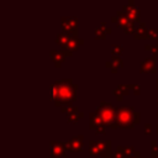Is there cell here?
Masks as SVG:
<instances>
[{
    "label": "cell",
    "mask_w": 158,
    "mask_h": 158,
    "mask_svg": "<svg viewBox=\"0 0 158 158\" xmlns=\"http://www.w3.org/2000/svg\"><path fill=\"white\" fill-rule=\"evenodd\" d=\"M78 85L72 81L69 78H63L54 81L51 85V98L56 106L60 109L62 112H67V110L72 106Z\"/></svg>",
    "instance_id": "cell-1"
},
{
    "label": "cell",
    "mask_w": 158,
    "mask_h": 158,
    "mask_svg": "<svg viewBox=\"0 0 158 158\" xmlns=\"http://www.w3.org/2000/svg\"><path fill=\"white\" fill-rule=\"evenodd\" d=\"M139 122V114L133 110V107H118L116 112V122L114 128H133L136 123Z\"/></svg>",
    "instance_id": "cell-2"
},
{
    "label": "cell",
    "mask_w": 158,
    "mask_h": 158,
    "mask_svg": "<svg viewBox=\"0 0 158 158\" xmlns=\"http://www.w3.org/2000/svg\"><path fill=\"white\" fill-rule=\"evenodd\" d=\"M96 110L99 111L104 125L114 128L115 122H116V112H117V109L114 107L110 102L100 101V104H99V106H98Z\"/></svg>",
    "instance_id": "cell-3"
},
{
    "label": "cell",
    "mask_w": 158,
    "mask_h": 158,
    "mask_svg": "<svg viewBox=\"0 0 158 158\" xmlns=\"http://www.w3.org/2000/svg\"><path fill=\"white\" fill-rule=\"evenodd\" d=\"M89 153L91 156H101L102 158L112 154L111 141H90L89 142Z\"/></svg>",
    "instance_id": "cell-4"
},
{
    "label": "cell",
    "mask_w": 158,
    "mask_h": 158,
    "mask_svg": "<svg viewBox=\"0 0 158 158\" xmlns=\"http://www.w3.org/2000/svg\"><path fill=\"white\" fill-rule=\"evenodd\" d=\"M89 126H90V128H93L98 133H105L106 126L104 125V122L101 120V116H100L98 110L90 112V115H89Z\"/></svg>",
    "instance_id": "cell-5"
},
{
    "label": "cell",
    "mask_w": 158,
    "mask_h": 158,
    "mask_svg": "<svg viewBox=\"0 0 158 158\" xmlns=\"http://www.w3.org/2000/svg\"><path fill=\"white\" fill-rule=\"evenodd\" d=\"M51 146V158H60L64 157L65 153V142L59 139H52L49 142Z\"/></svg>",
    "instance_id": "cell-6"
},
{
    "label": "cell",
    "mask_w": 158,
    "mask_h": 158,
    "mask_svg": "<svg viewBox=\"0 0 158 158\" xmlns=\"http://www.w3.org/2000/svg\"><path fill=\"white\" fill-rule=\"evenodd\" d=\"M60 25L63 27V31L74 33L77 32V28H78V19L75 16H62Z\"/></svg>",
    "instance_id": "cell-7"
},
{
    "label": "cell",
    "mask_w": 158,
    "mask_h": 158,
    "mask_svg": "<svg viewBox=\"0 0 158 158\" xmlns=\"http://www.w3.org/2000/svg\"><path fill=\"white\" fill-rule=\"evenodd\" d=\"M83 141H84L83 135L73 136L69 141L65 142V148L70 152H80L83 149Z\"/></svg>",
    "instance_id": "cell-8"
},
{
    "label": "cell",
    "mask_w": 158,
    "mask_h": 158,
    "mask_svg": "<svg viewBox=\"0 0 158 158\" xmlns=\"http://www.w3.org/2000/svg\"><path fill=\"white\" fill-rule=\"evenodd\" d=\"M72 54H73V53H70V52H68V51H63V49H60V51L51 49V51H49L51 59H52V62L54 63V65H56V67H60V65H62V63L64 62L65 57L72 56Z\"/></svg>",
    "instance_id": "cell-9"
},
{
    "label": "cell",
    "mask_w": 158,
    "mask_h": 158,
    "mask_svg": "<svg viewBox=\"0 0 158 158\" xmlns=\"http://www.w3.org/2000/svg\"><path fill=\"white\" fill-rule=\"evenodd\" d=\"M122 11L127 15V17H128L132 22L138 20V15H139V12H138V7L135 5L133 1H130L127 5H125Z\"/></svg>",
    "instance_id": "cell-10"
},
{
    "label": "cell",
    "mask_w": 158,
    "mask_h": 158,
    "mask_svg": "<svg viewBox=\"0 0 158 158\" xmlns=\"http://www.w3.org/2000/svg\"><path fill=\"white\" fill-rule=\"evenodd\" d=\"M141 72L143 73H154L156 72V57H148L141 63Z\"/></svg>",
    "instance_id": "cell-11"
},
{
    "label": "cell",
    "mask_w": 158,
    "mask_h": 158,
    "mask_svg": "<svg viewBox=\"0 0 158 158\" xmlns=\"http://www.w3.org/2000/svg\"><path fill=\"white\" fill-rule=\"evenodd\" d=\"M67 121L68 122H77L79 118H81L84 116V114L81 111H79V109L77 106H70L68 110H67Z\"/></svg>",
    "instance_id": "cell-12"
},
{
    "label": "cell",
    "mask_w": 158,
    "mask_h": 158,
    "mask_svg": "<svg viewBox=\"0 0 158 158\" xmlns=\"http://www.w3.org/2000/svg\"><path fill=\"white\" fill-rule=\"evenodd\" d=\"M74 33H75V32H74ZM70 37H72V33L65 32V31H62V32H59V33L57 35V37H56V42L64 49V48L67 47V44H68Z\"/></svg>",
    "instance_id": "cell-13"
},
{
    "label": "cell",
    "mask_w": 158,
    "mask_h": 158,
    "mask_svg": "<svg viewBox=\"0 0 158 158\" xmlns=\"http://www.w3.org/2000/svg\"><path fill=\"white\" fill-rule=\"evenodd\" d=\"M110 32H111V28L106 26V22H101V23L99 25V27L95 28L94 35H95L96 38H104V37H105L107 33H110Z\"/></svg>",
    "instance_id": "cell-14"
},
{
    "label": "cell",
    "mask_w": 158,
    "mask_h": 158,
    "mask_svg": "<svg viewBox=\"0 0 158 158\" xmlns=\"http://www.w3.org/2000/svg\"><path fill=\"white\" fill-rule=\"evenodd\" d=\"M130 89H131V84H130V85H123V84H121V85H118V86L112 91V94L117 98V100H122V98L128 94Z\"/></svg>",
    "instance_id": "cell-15"
},
{
    "label": "cell",
    "mask_w": 158,
    "mask_h": 158,
    "mask_svg": "<svg viewBox=\"0 0 158 158\" xmlns=\"http://www.w3.org/2000/svg\"><path fill=\"white\" fill-rule=\"evenodd\" d=\"M121 65H122V59H121L118 56H112L111 60H107V62H106V67L110 68L111 72H114V73L117 72L118 67H121Z\"/></svg>",
    "instance_id": "cell-16"
},
{
    "label": "cell",
    "mask_w": 158,
    "mask_h": 158,
    "mask_svg": "<svg viewBox=\"0 0 158 158\" xmlns=\"http://www.w3.org/2000/svg\"><path fill=\"white\" fill-rule=\"evenodd\" d=\"M147 33H148V30L146 28V23H144V22H141V23H139V26L136 28V32H135V37H136V38L147 37Z\"/></svg>",
    "instance_id": "cell-17"
},
{
    "label": "cell",
    "mask_w": 158,
    "mask_h": 158,
    "mask_svg": "<svg viewBox=\"0 0 158 158\" xmlns=\"http://www.w3.org/2000/svg\"><path fill=\"white\" fill-rule=\"evenodd\" d=\"M111 52H112V56H118L122 53V46L121 44H112L111 46Z\"/></svg>",
    "instance_id": "cell-18"
},
{
    "label": "cell",
    "mask_w": 158,
    "mask_h": 158,
    "mask_svg": "<svg viewBox=\"0 0 158 158\" xmlns=\"http://www.w3.org/2000/svg\"><path fill=\"white\" fill-rule=\"evenodd\" d=\"M114 158H126L125 157V147H117L115 153H114Z\"/></svg>",
    "instance_id": "cell-19"
},
{
    "label": "cell",
    "mask_w": 158,
    "mask_h": 158,
    "mask_svg": "<svg viewBox=\"0 0 158 158\" xmlns=\"http://www.w3.org/2000/svg\"><path fill=\"white\" fill-rule=\"evenodd\" d=\"M125 32H126V33H135V32H136V27H135V23H133L132 21L125 27Z\"/></svg>",
    "instance_id": "cell-20"
},
{
    "label": "cell",
    "mask_w": 158,
    "mask_h": 158,
    "mask_svg": "<svg viewBox=\"0 0 158 158\" xmlns=\"http://www.w3.org/2000/svg\"><path fill=\"white\" fill-rule=\"evenodd\" d=\"M152 158H157L158 157V146L156 141H152Z\"/></svg>",
    "instance_id": "cell-21"
},
{
    "label": "cell",
    "mask_w": 158,
    "mask_h": 158,
    "mask_svg": "<svg viewBox=\"0 0 158 158\" xmlns=\"http://www.w3.org/2000/svg\"><path fill=\"white\" fill-rule=\"evenodd\" d=\"M147 37H149V38H157L158 40V31L157 30H153V28H149L148 30V33H147Z\"/></svg>",
    "instance_id": "cell-22"
},
{
    "label": "cell",
    "mask_w": 158,
    "mask_h": 158,
    "mask_svg": "<svg viewBox=\"0 0 158 158\" xmlns=\"http://www.w3.org/2000/svg\"><path fill=\"white\" fill-rule=\"evenodd\" d=\"M131 89L135 91L136 95L139 94V85H138V84H131Z\"/></svg>",
    "instance_id": "cell-23"
},
{
    "label": "cell",
    "mask_w": 158,
    "mask_h": 158,
    "mask_svg": "<svg viewBox=\"0 0 158 158\" xmlns=\"http://www.w3.org/2000/svg\"><path fill=\"white\" fill-rule=\"evenodd\" d=\"M151 127H152V125H151V123H147V125H146V133H147V135H149V133L152 132Z\"/></svg>",
    "instance_id": "cell-24"
},
{
    "label": "cell",
    "mask_w": 158,
    "mask_h": 158,
    "mask_svg": "<svg viewBox=\"0 0 158 158\" xmlns=\"http://www.w3.org/2000/svg\"><path fill=\"white\" fill-rule=\"evenodd\" d=\"M152 52H153L154 56L158 57V46H152Z\"/></svg>",
    "instance_id": "cell-25"
},
{
    "label": "cell",
    "mask_w": 158,
    "mask_h": 158,
    "mask_svg": "<svg viewBox=\"0 0 158 158\" xmlns=\"http://www.w3.org/2000/svg\"><path fill=\"white\" fill-rule=\"evenodd\" d=\"M104 158H114V156H112V154H110V156H106V157H104Z\"/></svg>",
    "instance_id": "cell-26"
},
{
    "label": "cell",
    "mask_w": 158,
    "mask_h": 158,
    "mask_svg": "<svg viewBox=\"0 0 158 158\" xmlns=\"http://www.w3.org/2000/svg\"><path fill=\"white\" fill-rule=\"evenodd\" d=\"M132 158H143V157H141V156H138V157H132Z\"/></svg>",
    "instance_id": "cell-27"
},
{
    "label": "cell",
    "mask_w": 158,
    "mask_h": 158,
    "mask_svg": "<svg viewBox=\"0 0 158 158\" xmlns=\"http://www.w3.org/2000/svg\"><path fill=\"white\" fill-rule=\"evenodd\" d=\"M157 89H158V79H157Z\"/></svg>",
    "instance_id": "cell-28"
},
{
    "label": "cell",
    "mask_w": 158,
    "mask_h": 158,
    "mask_svg": "<svg viewBox=\"0 0 158 158\" xmlns=\"http://www.w3.org/2000/svg\"><path fill=\"white\" fill-rule=\"evenodd\" d=\"M157 105H158V100H157Z\"/></svg>",
    "instance_id": "cell-29"
},
{
    "label": "cell",
    "mask_w": 158,
    "mask_h": 158,
    "mask_svg": "<svg viewBox=\"0 0 158 158\" xmlns=\"http://www.w3.org/2000/svg\"><path fill=\"white\" fill-rule=\"evenodd\" d=\"M157 117H158V112H157Z\"/></svg>",
    "instance_id": "cell-30"
},
{
    "label": "cell",
    "mask_w": 158,
    "mask_h": 158,
    "mask_svg": "<svg viewBox=\"0 0 158 158\" xmlns=\"http://www.w3.org/2000/svg\"><path fill=\"white\" fill-rule=\"evenodd\" d=\"M60 158H64V157H60Z\"/></svg>",
    "instance_id": "cell-31"
},
{
    "label": "cell",
    "mask_w": 158,
    "mask_h": 158,
    "mask_svg": "<svg viewBox=\"0 0 158 158\" xmlns=\"http://www.w3.org/2000/svg\"><path fill=\"white\" fill-rule=\"evenodd\" d=\"M157 158H158V157H157Z\"/></svg>",
    "instance_id": "cell-32"
}]
</instances>
